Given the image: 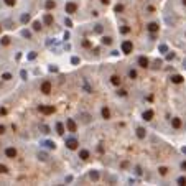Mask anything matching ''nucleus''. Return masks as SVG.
Listing matches in <instances>:
<instances>
[{
	"mask_svg": "<svg viewBox=\"0 0 186 186\" xmlns=\"http://www.w3.org/2000/svg\"><path fill=\"white\" fill-rule=\"evenodd\" d=\"M122 53H124V54H130L132 53V51H133V45H132V41H124V43H122Z\"/></svg>",
	"mask_w": 186,
	"mask_h": 186,
	"instance_id": "obj_1",
	"label": "nucleus"
},
{
	"mask_svg": "<svg viewBox=\"0 0 186 186\" xmlns=\"http://www.w3.org/2000/svg\"><path fill=\"white\" fill-rule=\"evenodd\" d=\"M78 145H79V142L74 138V137H68V138H66V147H68L69 150H76Z\"/></svg>",
	"mask_w": 186,
	"mask_h": 186,
	"instance_id": "obj_2",
	"label": "nucleus"
},
{
	"mask_svg": "<svg viewBox=\"0 0 186 186\" xmlns=\"http://www.w3.org/2000/svg\"><path fill=\"white\" fill-rule=\"evenodd\" d=\"M76 10H78V5H76L74 2H68L64 5V12L66 13H76Z\"/></svg>",
	"mask_w": 186,
	"mask_h": 186,
	"instance_id": "obj_3",
	"label": "nucleus"
},
{
	"mask_svg": "<svg viewBox=\"0 0 186 186\" xmlns=\"http://www.w3.org/2000/svg\"><path fill=\"white\" fill-rule=\"evenodd\" d=\"M41 92L43 94H50L51 92V82L50 81H45V82L41 84Z\"/></svg>",
	"mask_w": 186,
	"mask_h": 186,
	"instance_id": "obj_4",
	"label": "nucleus"
},
{
	"mask_svg": "<svg viewBox=\"0 0 186 186\" xmlns=\"http://www.w3.org/2000/svg\"><path fill=\"white\" fill-rule=\"evenodd\" d=\"M40 112H43V114H53L54 112V107L53 106H40Z\"/></svg>",
	"mask_w": 186,
	"mask_h": 186,
	"instance_id": "obj_5",
	"label": "nucleus"
},
{
	"mask_svg": "<svg viewBox=\"0 0 186 186\" xmlns=\"http://www.w3.org/2000/svg\"><path fill=\"white\" fill-rule=\"evenodd\" d=\"M66 127H68L69 132H76V122L73 120V119H68V120H66Z\"/></svg>",
	"mask_w": 186,
	"mask_h": 186,
	"instance_id": "obj_6",
	"label": "nucleus"
},
{
	"mask_svg": "<svg viewBox=\"0 0 186 186\" xmlns=\"http://www.w3.org/2000/svg\"><path fill=\"white\" fill-rule=\"evenodd\" d=\"M5 155L8 156V158H15V156H17V150L10 147V148H7V150H5Z\"/></svg>",
	"mask_w": 186,
	"mask_h": 186,
	"instance_id": "obj_7",
	"label": "nucleus"
},
{
	"mask_svg": "<svg viewBox=\"0 0 186 186\" xmlns=\"http://www.w3.org/2000/svg\"><path fill=\"white\" fill-rule=\"evenodd\" d=\"M138 66H142V68H148V59H147L145 56H140V58H138Z\"/></svg>",
	"mask_w": 186,
	"mask_h": 186,
	"instance_id": "obj_8",
	"label": "nucleus"
},
{
	"mask_svg": "<svg viewBox=\"0 0 186 186\" xmlns=\"http://www.w3.org/2000/svg\"><path fill=\"white\" fill-rule=\"evenodd\" d=\"M171 82H175V84L183 82V76H180V74H173V76H171Z\"/></svg>",
	"mask_w": 186,
	"mask_h": 186,
	"instance_id": "obj_9",
	"label": "nucleus"
},
{
	"mask_svg": "<svg viewBox=\"0 0 186 186\" xmlns=\"http://www.w3.org/2000/svg\"><path fill=\"white\" fill-rule=\"evenodd\" d=\"M147 28H148V31H150V33H155V31H158V23H148V26H147Z\"/></svg>",
	"mask_w": 186,
	"mask_h": 186,
	"instance_id": "obj_10",
	"label": "nucleus"
},
{
	"mask_svg": "<svg viewBox=\"0 0 186 186\" xmlns=\"http://www.w3.org/2000/svg\"><path fill=\"white\" fill-rule=\"evenodd\" d=\"M145 135H147V130L143 127H138L137 128V137H138V138H145Z\"/></svg>",
	"mask_w": 186,
	"mask_h": 186,
	"instance_id": "obj_11",
	"label": "nucleus"
},
{
	"mask_svg": "<svg viewBox=\"0 0 186 186\" xmlns=\"http://www.w3.org/2000/svg\"><path fill=\"white\" fill-rule=\"evenodd\" d=\"M143 119H145V120H152V119H153V110H150V109H148V110H145V112H143Z\"/></svg>",
	"mask_w": 186,
	"mask_h": 186,
	"instance_id": "obj_12",
	"label": "nucleus"
},
{
	"mask_svg": "<svg viewBox=\"0 0 186 186\" xmlns=\"http://www.w3.org/2000/svg\"><path fill=\"white\" fill-rule=\"evenodd\" d=\"M41 145H45V147H46V148H56V143L54 142H51V140H46V142H41Z\"/></svg>",
	"mask_w": 186,
	"mask_h": 186,
	"instance_id": "obj_13",
	"label": "nucleus"
},
{
	"mask_svg": "<svg viewBox=\"0 0 186 186\" xmlns=\"http://www.w3.org/2000/svg\"><path fill=\"white\" fill-rule=\"evenodd\" d=\"M43 22L46 23V25H53V17H51L50 13H46V15L43 17Z\"/></svg>",
	"mask_w": 186,
	"mask_h": 186,
	"instance_id": "obj_14",
	"label": "nucleus"
},
{
	"mask_svg": "<svg viewBox=\"0 0 186 186\" xmlns=\"http://www.w3.org/2000/svg\"><path fill=\"white\" fill-rule=\"evenodd\" d=\"M171 125H173L175 128H180L181 127V120H180V119H176V117L171 119Z\"/></svg>",
	"mask_w": 186,
	"mask_h": 186,
	"instance_id": "obj_15",
	"label": "nucleus"
},
{
	"mask_svg": "<svg viewBox=\"0 0 186 186\" xmlns=\"http://www.w3.org/2000/svg\"><path fill=\"white\" fill-rule=\"evenodd\" d=\"M79 158L81 160H87L89 158V152H87V150H81L79 152Z\"/></svg>",
	"mask_w": 186,
	"mask_h": 186,
	"instance_id": "obj_16",
	"label": "nucleus"
},
{
	"mask_svg": "<svg viewBox=\"0 0 186 186\" xmlns=\"http://www.w3.org/2000/svg\"><path fill=\"white\" fill-rule=\"evenodd\" d=\"M89 178H91V180H92V181H97V180H99V173H97V171H91V173H89Z\"/></svg>",
	"mask_w": 186,
	"mask_h": 186,
	"instance_id": "obj_17",
	"label": "nucleus"
},
{
	"mask_svg": "<svg viewBox=\"0 0 186 186\" xmlns=\"http://www.w3.org/2000/svg\"><path fill=\"white\" fill-rule=\"evenodd\" d=\"M101 41H102V45H107V46H109V45H112V38L110 36H102V40H101Z\"/></svg>",
	"mask_w": 186,
	"mask_h": 186,
	"instance_id": "obj_18",
	"label": "nucleus"
},
{
	"mask_svg": "<svg viewBox=\"0 0 186 186\" xmlns=\"http://www.w3.org/2000/svg\"><path fill=\"white\" fill-rule=\"evenodd\" d=\"M56 130H58L59 135H63V133H64V127H63L61 122H58V124H56Z\"/></svg>",
	"mask_w": 186,
	"mask_h": 186,
	"instance_id": "obj_19",
	"label": "nucleus"
},
{
	"mask_svg": "<svg viewBox=\"0 0 186 186\" xmlns=\"http://www.w3.org/2000/svg\"><path fill=\"white\" fill-rule=\"evenodd\" d=\"M110 82L114 84V86H119V84H120V78H119V76H112V78H110Z\"/></svg>",
	"mask_w": 186,
	"mask_h": 186,
	"instance_id": "obj_20",
	"label": "nucleus"
},
{
	"mask_svg": "<svg viewBox=\"0 0 186 186\" xmlns=\"http://www.w3.org/2000/svg\"><path fill=\"white\" fill-rule=\"evenodd\" d=\"M102 117H104V119H109V117H110V110H109L107 107L102 109Z\"/></svg>",
	"mask_w": 186,
	"mask_h": 186,
	"instance_id": "obj_21",
	"label": "nucleus"
},
{
	"mask_svg": "<svg viewBox=\"0 0 186 186\" xmlns=\"http://www.w3.org/2000/svg\"><path fill=\"white\" fill-rule=\"evenodd\" d=\"M45 7H46V8L50 10V8H54V7H56V3L53 2V0H48V2L45 3Z\"/></svg>",
	"mask_w": 186,
	"mask_h": 186,
	"instance_id": "obj_22",
	"label": "nucleus"
},
{
	"mask_svg": "<svg viewBox=\"0 0 186 186\" xmlns=\"http://www.w3.org/2000/svg\"><path fill=\"white\" fill-rule=\"evenodd\" d=\"M30 22V13H23L22 15V23H28Z\"/></svg>",
	"mask_w": 186,
	"mask_h": 186,
	"instance_id": "obj_23",
	"label": "nucleus"
},
{
	"mask_svg": "<svg viewBox=\"0 0 186 186\" xmlns=\"http://www.w3.org/2000/svg\"><path fill=\"white\" fill-rule=\"evenodd\" d=\"M0 43H2L3 46H7V45H10V38L8 36H3L2 40H0Z\"/></svg>",
	"mask_w": 186,
	"mask_h": 186,
	"instance_id": "obj_24",
	"label": "nucleus"
},
{
	"mask_svg": "<svg viewBox=\"0 0 186 186\" xmlns=\"http://www.w3.org/2000/svg\"><path fill=\"white\" fill-rule=\"evenodd\" d=\"M33 30L35 31H40L41 30V23L40 22H33Z\"/></svg>",
	"mask_w": 186,
	"mask_h": 186,
	"instance_id": "obj_25",
	"label": "nucleus"
},
{
	"mask_svg": "<svg viewBox=\"0 0 186 186\" xmlns=\"http://www.w3.org/2000/svg\"><path fill=\"white\" fill-rule=\"evenodd\" d=\"M160 175H161V176H165V175H166L168 173V168H165V166H160Z\"/></svg>",
	"mask_w": 186,
	"mask_h": 186,
	"instance_id": "obj_26",
	"label": "nucleus"
},
{
	"mask_svg": "<svg viewBox=\"0 0 186 186\" xmlns=\"http://www.w3.org/2000/svg\"><path fill=\"white\" fill-rule=\"evenodd\" d=\"M2 79L3 81H10V79H12V74H10V73H5V74L2 76Z\"/></svg>",
	"mask_w": 186,
	"mask_h": 186,
	"instance_id": "obj_27",
	"label": "nucleus"
},
{
	"mask_svg": "<svg viewBox=\"0 0 186 186\" xmlns=\"http://www.w3.org/2000/svg\"><path fill=\"white\" fill-rule=\"evenodd\" d=\"M128 78H130V79L137 78V71H133V69H130V71H128Z\"/></svg>",
	"mask_w": 186,
	"mask_h": 186,
	"instance_id": "obj_28",
	"label": "nucleus"
},
{
	"mask_svg": "<svg viewBox=\"0 0 186 186\" xmlns=\"http://www.w3.org/2000/svg\"><path fill=\"white\" fill-rule=\"evenodd\" d=\"M38 158H40V160H48V155H46V153H38Z\"/></svg>",
	"mask_w": 186,
	"mask_h": 186,
	"instance_id": "obj_29",
	"label": "nucleus"
},
{
	"mask_svg": "<svg viewBox=\"0 0 186 186\" xmlns=\"http://www.w3.org/2000/svg\"><path fill=\"white\" fill-rule=\"evenodd\" d=\"M0 173H8V168L5 165H0Z\"/></svg>",
	"mask_w": 186,
	"mask_h": 186,
	"instance_id": "obj_30",
	"label": "nucleus"
},
{
	"mask_svg": "<svg viewBox=\"0 0 186 186\" xmlns=\"http://www.w3.org/2000/svg\"><path fill=\"white\" fill-rule=\"evenodd\" d=\"M178 183H180V184H186V178L184 176H180V178H178Z\"/></svg>",
	"mask_w": 186,
	"mask_h": 186,
	"instance_id": "obj_31",
	"label": "nucleus"
},
{
	"mask_svg": "<svg viewBox=\"0 0 186 186\" xmlns=\"http://www.w3.org/2000/svg\"><path fill=\"white\" fill-rule=\"evenodd\" d=\"M160 51H161V53H166V51H168L166 45H160Z\"/></svg>",
	"mask_w": 186,
	"mask_h": 186,
	"instance_id": "obj_32",
	"label": "nucleus"
},
{
	"mask_svg": "<svg viewBox=\"0 0 186 186\" xmlns=\"http://www.w3.org/2000/svg\"><path fill=\"white\" fill-rule=\"evenodd\" d=\"M94 31H96V33H101V31H102V25H96Z\"/></svg>",
	"mask_w": 186,
	"mask_h": 186,
	"instance_id": "obj_33",
	"label": "nucleus"
},
{
	"mask_svg": "<svg viewBox=\"0 0 186 186\" xmlns=\"http://www.w3.org/2000/svg\"><path fill=\"white\" fill-rule=\"evenodd\" d=\"M3 2H5L7 5H10V7H13V5H15V0H3Z\"/></svg>",
	"mask_w": 186,
	"mask_h": 186,
	"instance_id": "obj_34",
	"label": "nucleus"
},
{
	"mask_svg": "<svg viewBox=\"0 0 186 186\" xmlns=\"http://www.w3.org/2000/svg\"><path fill=\"white\" fill-rule=\"evenodd\" d=\"M119 96H120V97H125V96H127V91H124V89H122V91H119Z\"/></svg>",
	"mask_w": 186,
	"mask_h": 186,
	"instance_id": "obj_35",
	"label": "nucleus"
},
{
	"mask_svg": "<svg viewBox=\"0 0 186 186\" xmlns=\"http://www.w3.org/2000/svg\"><path fill=\"white\" fill-rule=\"evenodd\" d=\"M120 31H122V33H128V31H130V28H128V26H122Z\"/></svg>",
	"mask_w": 186,
	"mask_h": 186,
	"instance_id": "obj_36",
	"label": "nucleus"
},
{
	"mask_svg": "<svg viewBox=\"0 0 186 186\" xmlns=\"http://www.w3.org/2000/svg\"><path fill=\"white\" fill-rule=\"evenodd\" d=\"M41 130H43V133H50V128L46 125H41Z\"/></svg>",
	"mask_w": 186,
	"mask_h": 186,
	"instance_id": "obj_37",
	"label": "nucleus"
},
{
	"mask_svg": "<svg viewBox=\"0 0 186 186\" xmlns=\"http://www.w3.org/2000/svg\"><path fill=\"white\" fill-rule=\"evenodd\" d=\"M82 46H84V48H89V46H91V41L84 40V41H82Z\"/></svg>",
	"mask_w": 186,
	"mask_h": 186,
	"instance_id": "obj_38",
	"label": "nucleus"
},
{
	"mask_svg": "<svg viewBox=\"0 0 186 186\" xmlns=\"http://www.w3.org/2000/svg\"><path fill=\"white\" fill-rule=\"evenodd\" d=\"M36 58V53H35V51H31L30 54H28V59H35Z\"/></svg>",
	"mask_w": 186,
	"mask_h": 186,
	"instance_id": "obj_39",
	"label": "nucleus"
},
{
	"mask_svg": "<svg viewBox=\"0 0 186 186\" xmlns=\"http://www.w3.org/2000/svg\"><path fill=\"white\" fill-rule=\"evenodd\" d=\"M22 35H23V36H25V38H31V33H30V31H26V30L23 31Z\"/></svg>",
	"mask_w": 186,
	"mask_h": 186,
	"instance_id": "obj_40",
	"label": "nucleus"
},
{
	"mask_svg": "<svg viewBox=\"0 0 186 186\" xmlns=\"http://www.w3.org/2000/svg\"><path fill=\"white\" fill-rule=\"evenodd\" d=\"M173 58H175V53H168V54H166V59H168V61H171Z\"/></svg>",
	"mask_w": 186,
	"mask_h": 186,
	"instance_id": "obj_41",
	"label": "nucleus"
},
{
	"mask_svg": "<svg viewBox=\"0 0 186 186\" xmlns=\"http://www.w3.org/2000/svg\"><path fill=\"white\" fill-rule=\"evenodd\" d=\"M122 10H124V5H117V7H115V12H122Z\"/></svg>",
	"mask_w": 186,
	"mask_h": 186,
	"instance_id": "obj_42",
	"label": "nucleus"
},
{
	"mask_svg": "<svg viewBox=\"0 0 186 186\" xmlns=\"http://www.w3.org/2000/svg\"><path fill=\"white\" fill-rule=\"evenodd\" d=\"M50 71H51V73H56V71H58V66H54V64L50 66Z\"/></svg>",
	"mask_w": 186,
	"mask_h": 186,
	"instance_id": "obj_43",
	"label": "nucleus"
},
{
	"mask_svg": "<svg viewBox=\"0 0 186 186\" xmlns=\"http://www.w3.org/2000/svg\"><path fill=\"white\" fill-rule=\"evenodd\" d=\"M64 23H66V26H71V25H73V23H71V20H69V18H64Z\"/></svg>",
	"mask_w": 186,
	"mask_h": 186,
	"instance_id": "obj_44",
	"label": "nucleus"
},
{
	"mask_svg": "<svg viewBox=\"0 0 186 186\" xmlns=\"http://www.w3.org/2000/svg\"><path fill=\"white\" fill-rule=\"evenodd\" d=\"M71 63H73V64H78V63H79V58H76V56H74V58L71 59Z\"/></svg>",
	"mask_w": 186,
	"mask_h": 186,
	"instance_id": "obj_45",
	"label": "nucleus"
},
{
	"mask_svg": "<svg viewBox=\"0 0 186 186\" xmlns=\"http://www.w3.org/2000/svg\"><path fill=\"white\" fill-rule=\"evenodd\" d=\"M5 114H7V109L2 107V109H0V115H5Z\"/></svg>",
	"mask_w": 186,
	"mask_h": 186,
	"instance_id": "obj_46",
	"label": "nucleus"
},
{
	"mask_svg": "<svg viewBox=\"0 0 186 186\" xmlns=\"http://www.w3.org/2000/svg\"><path fill=\"white\" fill-rule=\"evenodd\" d=\"M20 76H22L23 79H26V71H22V73H20Z\"/></svg>",
	"mask_w": 186,
	"mask_h": 186,
	"instance_id": "obj_47",
	"label": "nucleus"
},
{
	"mask_svg": "<svg viewBox=\"0 0 186 186\" xmlns=\"http://www.w3.org/2000/svg\"><path fill=\"white\" fill-rule=\"evenodd\" d=\"M135 173H137V175H142V170H140V168L137 166V168H135Z\"/></svg>",
	"mask_w": 186,
	"mask_h": 186,
	"instance_id": "obj_48",
	"label": "nucleus"
},
{
	"mask_svg": "<svg viewBox=\"0 0 186 186\" xmlns=\"http://www.w3.org/2000/svg\"><path fill=\"white\" fill-rule=\"evenodd\" d=\"M3 132H5V127H3V125H0V135H2Z\"/></svg>",
	"mask_w": 186,
	"mask_h": 186,
	"instance_id": "obj_49",
	"label": "nucleus"
},
{
	"mask_svg": "<svg viewBox=\"0 0 186 186\" xmlns=\"http://www.w3.org/2000/svg\"><path fill=\"white\" fill-rule=\"evenodd\" d=\"M101 3L102 5H109V0H101Z\"/></svg>",
	"mask_w": 186,
	"mask_h": 186,
	"instance_id": "obj_50",
	"label": "nucleus"
},
{
	"mask_svg": "<svg viewBox=\"0 0 186 186\" xmlns=\"http://www.w3.org/2000/svg\"><path fill=\"white\" fill-rule=\"evenodd\" d=\"M181 168H183V170H186V161H183V163H181Z\"/></svg>",
	"mask_w": 186,
	"mask_h": 186,
	"instance_id": "obj_51",
	"label": "nucleus"
},
{
	"mask_svg": "<svg viewBox=\"0 0 186 186\" xmlns=\"http://www.w3.org/2000/svg\"><path fill=\"white\" fill-rule=\"evenodd\" d=\"M183 153H186V148H183Z\"/></svg>",
	"mask_w": 186,
	"mask_h": 186,
	"instance_id": "obj_52",
	"label": "nucleus"
},
{
	"mask_svg": "<svg viewBox=\"0 0 186 186\" xmlns=\"http://www.w3.org/2000/svg\"><path fill=\"white\" fill-rule=\"evenodd\" d=\"M183 3H184V5H186V0H183Z\"/></svg>",
	"mask_w": 186,
	"mask_h": 186,
	"instance_id": "obj_53",
	"label": "nucleus"
},
{
	"mask_svg": "<svg viewBox=\"0 0 186 186\" xmlns=\"http://www.w3.org/2000/svg\"><path fill=\"white\" fill-rule=\"evenodd\" d=\"M0 31H2V25H0Z\"/></svg>",
	"mask_w": 186,
	"mask_h": 186,
	"instance_id": "obj_54",
	"label": "nucleus"
}]
</instances>
